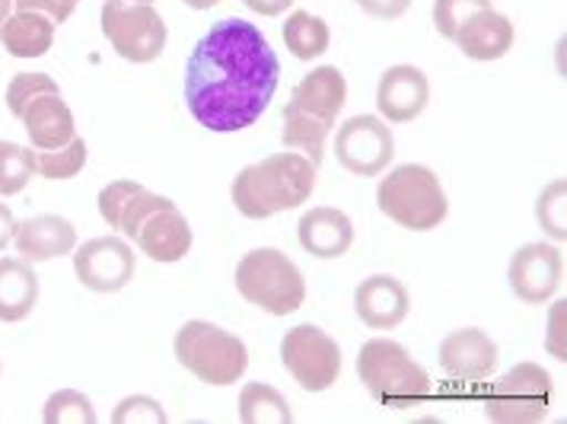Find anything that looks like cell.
Listing matches in <instances>:
<instances>
[{
  "label": "cell",
  "mask_w": 567,
  "mask_h": 424,
  "mask_svg": "<svg viewBox=\"0 0 567 424\" xmlns=\"http://www.w3.org/2000/svg\"><path fill=\"white\" fill-rule=\"evenodd\" d=\"M354 3L373 20H399L412 7V0H354Z\"/></svg>",
  "instance_id": "cell-37"
},
{
  "label": "cell",
  "mask_w": 567,
  "mask_h": 424,
  "mask_svg": "<svg viewBox=\"0 0 567 424\" xmlns=\"http://www.w3.org/2000/svg\"><path fill=\"white\" fill-rule=\"evenodd\" d=\"M545 348L551 358H558L561 364L567 361V300H558L548 310V335H545Z\"/></svg>",
  "instance_id": "cell-35"
},
{
  "label": "cell",
  "mask_w": 567,
  "mask_h": 424,
  "mask_svg": "<svg viewBox=\"0 0 567 424\" xmlns=\"http://www.w3.org/2000/svg\"><path fill=\"white\" fill-rule=\"evenodd\" d=\"M173 348L182 368L207 386L239 383L249 368V348L243 345V339L205 319H188L176 332Z\"/></svg>",
  "instance_id": "cell-6"
},
{
  "label": "cell",
  "mask_w": 567,
  "mask_h": 424,
  "mask_svg": "<svg viewBox=\"0 0 567 424\" xmlns=\"http://www.w3.org/2000/svg\"><path fill=\"white\" fill-rule=\"evenodd\" d=\"M377 205L389 220H395L399 227L414 230V234L434 230L450 214V201L440 186L437 173L421 163L395 166L377 188Z\"/></svg>",
  "instance_id": "cell-5"
},
{
  "label": "cell",
  "mask_w": 567,
  "mask_h": 424,
  "mask_svg": "<svg viewBox=\"0 0 567 424\" xmlns=\"http://www.w3.org/2000/svg\"><path fill=\"white\" fill-rule=\"evenodd\" d=\"M49 90H61L49 74H17L7 86V108L20 118V112H23L29 100L39 96V93H49Z\"/></svg>",
  "instance_id": "cell-32"
},
{
  "label": "cell",
  "mask_w": 567,
  "mask_h": 424,
  "mask_svg": "<svg viewBox=\"0 0 567 424\" xmlns=\"http://www.w3.org/2000/svg\"><path fill=\"white\" fill-rule=\"evenodd\" d=\"M39 300V275L27 259H0V322H23Z\"/></svg>",
  "instance_id": "cell-22"
},
{
  "label": "cell",
  "mask_w": 567,
  "mask_h": 424,
  "mask_svg": "<svg viewBox=\"0 0 567 424\" xmlns=\"http://www.w3.org/2000/svg\"><path fill=\"white\" fill-rule=\"evenodd\" d=\"M239 418L243 424H290L293 412L275 386L246 383L239 393Z\"/></svg>",
  "instance_id": "cell-26"
},
{
  "label": "cell",
  "mask_w": 567,
  "mask_h": 424,
  "mask_svg": "<svg viewBox=\"0 0 567 424\" xmlns=\"http://www.w3.org/2000/svg\"><path fill=\"white\" fill-rule=\"evenodd\" d=\"M249 10H256L258 17H281L284 10L293 7V0H243Z\"/></svg>",
  "instance_id": "cell-38"
},
{
  "label": "cell",
  "mask_w": 567,
  "mask_h": 424,
  "mask_svg": "<svg viewBox=\"0 0 567 424\" xmlns=\"http://www.w3.org/2000/svg\"><path fill=\"white\" fill-rule=\"evenodd\" d=\"M281 83V61L252 23L230 17L207 29L185 64L192 118L217 134L252 128Z\"/></svg>",
  "instance_id": "cell-1"
},
{
  "label": "cell",
  "mask_w": 567,
  "mask_h": 424,
  "mask_svg": "<svg viewBox=\"0 0 567 424\" xmlns=\"http://www.w3.org/2000/svg\"><path fill=\"white\" fill-rule=\"evenodd\" d=\"M112 422L115 424H131V422H144V424H166V412L163 405L151 396H128L122 399L112 412Z\"/></svg>",
  "instance_id": "cell-33"
},
{
  "label": "cell",
  "mask_w": 567,
  "mask_h": 424,
  "mask_svg": "<svg viewBox=\"0 0 567 424\" xmlns=\"http://www.w3.org/2000/svg\"><path fill=\"white\" fill-rule=\"evenodd\" d=\"M507 278H511V291L516 293V300L529 307H542L561 288L565 256L555 242H526L514 252Z\"/></svg>",
  "instance_id": "cell-12"
},
{
  "label": "cell",
  "mask_w": 567,
  "mask_h": 424,
  "mask_svg": "<svg viewBox=\"0 0 567 424\" xmlns=\"http://www.w3.org/2000/svg\"><path fill=\"white\" fill-rule=\"evenodd\" d=\"M297 239L316 259H341L354 246V224L338 208H310L297 224Z\"/></svg>",
  "instance_id": "cell-21"
},
{
  "label": "cell",
  "mask_w": 567,
  "mask_h": 424,
  "mask_svg": "<svg viewBox=\"0 0 567 424\" xmlns=\"http://www.w3.org/2000/svg\"><path fill=\"white\" fill-rule=\"evenodd\" d=\"M354 310L367 329L373 332H389V329H399L409 310H412V297L409 288L392 278V275H370L363 278L354 291Z\"/></svg>",
  "instance_id": "cell-16"
},
{
  "label": "cell",
  "mask_w": 567,
  "mask_h": 424,
  "mask_svg": "<svg viewBox=\"0 0 567 424\" xmlns=\"http://www.w3.org/2000/svg\"><path fill=\"white\" fill-rule=\"evenodd\" d=\"M137 188H141V183H134V179H115V183H109V186L100 192V214H103V220L112 230H118L122 211H125V205H128L131 195H134Z\"/></svg>",
  "instance_id": "cell-34"
},
{
  "label": "cell",
  "mask_w": 567,
  "mask_h": 424,
  "mask_svg": "<svg viewBox=\"0 0 567 424\" xmlns=\"http://www.w3.org/2000/svg\"><path fill=\"white\" fill-rule=\"evenodd\" d=\"M103 35L131 64H151L166 49V23L154 3L105 0Z\"/></svg>",
  "instance_id": "cell-9"
},
{
  "label": "cell",
  "mask_w": 567,
  "mask_h": 424,
  "mask_svg": "<svg viewBox=\"0 0 567 424\" xmlns=\"http://www.w3.org/2000/svg\"><path fill=\"white\" fill-rule=\"evenodd\" d=\"M488 7L491 0H434V27L443 39H453L472 13Z\"/></svg>",
  "instance_id": "cell-31"
},
{
  "label": "cell",
  "mask_w": 567,
  "mask_h": 424,
  "mask_svg": "<svg viewBox=\"0 0 567 424\" xmlns=\"http://www.w3.org/2000/svg\"><path fill=\"white\" fill-rule=\"evenodd\" d=\"M501 351L485 329H456L440 342V368L453 380L482 383L497 371Z\"/></svg>",
  "instance_id": "cell-15"
},
{
  "label": "cell",
  "mask_w": 567,
  "mask_h": 424,
  "mask_svg": "<svg viewBox=\"0 0 567 424\" xmlns=\"http://www.w3.org/2000/svg\"><path fill=\"white\" fill-rule=\"evenodd\" d=\"M431 103V80L414 64H392L377 86V108L392 125H409Z\"/></svg>",
  "instance_id": "cell-14"
},
{
  "label": "cell",
  "mask_w": 567,
  "mask_h": 424,
  "mask_svg": "<svg viewBox=\"0 0 567 424\" xmlns=\"http://www.w3.org/2000/svg\"><path fill=\"white\" fill-rule=\"evenodd\" d=\"M358 376L383 409L405 412L431 399V376L392 339H370L358 354Z\"/></svg>",
  "instance_id": "cell-3"
},
{
  "label": "cell",
  "mask_w": 567,
  "mask_h": 424,
  "mask_svg": "<svg viewBox=\"0 0 567 424\" xmlns=\"http://www.w3.org/2000/svg\"><path fill=\"white\" fill-rule=\"evenodd\" d=\"M80 0H17V10H32V13H45L52 23L71 20V13L78 10Z\"/></svg>",
  "instance_id": "cell-36"
},
{
  "label": "cell",
  "mask_w": 567,
  "mask_h": 424,
  "mask_svg": "<svg viewBox=\"0 0 567 424\" xmlns=\"http://www.w3.org/2000/svg\"><path fill=\"white\" fill-rule=\"evenodd\" d=\"M20 122L29 134L32 151H58L64 144H71L78 137V125H74V112L64 103L61 90H49L32 96L23 112Z\"/></svg>",
  "instance_id": "cell-17"
},
{
  "label": "cell",
  "mask_w": 567,
  "mask_h": 424,
  "mask_svg": "<svg viewBox=\"0 0 567 424\" xmlns=\"http://www.w3.org/2000/svg\"><path fill=\"white\" fill-rule=\"evenodd\" d=\"M565 201H567V179H555L542 188L539 201H536V220L539 227L555 239V242H565L567 239V217H565Z\"/></svg>",
  "instance_id": "cell-29"
},
{
  "label": "cell",
  "mask_w": 567,
  "mask_h": 424,
  "mask_svg": "<svg viewBox=\"0 0 567 424\" xmlns=\"http://www.w3.org/2000/svg\"><path fill=\"white\" fill-rule=\"evenodd\" d=\"M332 32L322 17H312L307 10H297L284 23V45L297 61H316L319 54L329 52Z\"/></svg>",
  "instance_id": "cell-24"
},
{
  "label": "cell",
  "mask_w": 567,
  "mask_h": 424,
  "mask_svg": "<svg viewBox=\"0 0 567 424\" xmlns=\"http://www.w3.org/2000/svg\"><path fill=\"white\" fill-rule=\"evenodd\" d=\"M86 141L74 137L71 144L58 147V151H32V166H35V176L42 179H74L80 169L86 166Z\"/></svg>",
  "instance_id": "cell-27"
},
{
  "label": "cell",
  "mask_w": 567,
  "mask_h": 424,
  "mask_svg": "<svg viewBox=\"0 0 567 424\" xmlns=\"http://www.w3.org/2000/svg\"><path fill=\"white\" fill-rule=\"evenodd\" d=\"M284 147L300 151L310 159L312 166H319L326 159V141H329V128L322 122H316L310 115H303L293 103L284 106Z\"/></svg>",
  "instance_id": "cell-25"
},
{
  "label": "cell",
  "mask_w": 567,
  "mask_h": 424,
  "mask_svg": "<svg viewBox=\"0 0 567 424\" xmlns=\"http://www.w3.org/2000/svg\"><path fill=\"white\" fill-rule=\"evenodd\" d=\"M118 230L154 262L173 266L182 262L192 249V224L188 217L166 198V195H154L141 186L131 201L122 211V224Z\"/></svg>",
  "instance_id": "cell-4"
},
{
  "label": "cell",
  "mask_w": 567,
  "mask_h": 424,
  "mask_svg": "<svg viewBox=\"0 0 567 424\" xmlns=\"http://www.w3.org/2000/svg\"><path fill=\"white\" fill-rule=\"evenodd\" d=\"M316 173L303 154H271L249 163L233 179V205L249 220H268L275 214L293 211L310 201L316 192Z\"/></svg>",
  "instance_id": "cell-2"
},
{
  "label": "cell",
  "mask_w": 567,
  "mask_h": 424,
  "mask_svg": "<svg viewBox=\"0 0 567 424\" xmlns=\"http://www.w3.org/2000/svg\"><path fill=\"white\" fill-rule=\"evenodd\" d=\"M281 361L307 393H326L341 376V348L319 325H293L284 335Z\"/></svg>",
  "instance_id": "cell-10"
},
{
  "label": "cell",
  "mask_w": 567,
  "mask_h": 424,
  "mask_svg": "<svg viewBox=\"0 0 567 424\" xmlns=\"http://www.w3.org/2000/svg\"><path fill=\"white\" fill-rule=\"evenodd\" d=\"M17 227H20V224H17L13 211H10L7 205H0V249H3L10 239L17 237Z\"/></svg>",
  "instance_id": "cell-39"
},
{
  "label": "cell",
  "mask_w": 567,
  "mask_h": 424,
  "mask_svg": "<svg viewBox=\"0 0 567 424\" xmlns=\"http://www.w3.org/2000/svg\"><path fill=\"white\" fill-rule=\"evenodd\" d=\"M344 100H348V80L332 64H322V68L310 71L297 83V90L290 96L293 106L316 122H322L329 132L336 128V118L344 108Z\"/></svg>",
  "instance_id": "cell-19"
},
{
  "label": "cell",
  "mask_w": 567,
  "mask_h": 424,
  "mask_svg": "<svg viewBox=\"0 0 567 424\" xmlns=\"http://www.w3.org/2000/svg\"><path fill=\"white\" fill-rule=\"evenodd\" d=\"M17 13V0H0V29L7 27V20Z\"/></svg>",
  "instance_id": "cell-40"
},
{
  "label": "cell",
  "mask_w": 567,
  "mask_h": 424,
  "mask_svg": "<svg viewBox=\"0 0 567 424\" xmlns=\"http://www.w3.org/2000/svg\"><path fill=\"white\" fill-rule=\"evenodd\" d=\"M137 256L122 237L86 239L74 256L78 281L93 293H115L128 288Z\"/></svg>",
  "instance_id": "cell-13"
},
{
  "label": "cell",
  "mask_w": 567,
  "mask_h": 424,
  "mask_svg": "<svg viewBox=\"0 0 567 424\" xmlns=\"http://www.w3.org/2000/svg\"><path fill=\"white\" fill-rule=\"evenodd\" d=\"M35 176L32 166V147H20L13 141H0V198L20 195Z\"/></svg>",
  "instance_id": "cell-28"
},
{
  "label": "cell",
  "mask_w": 567,
  "mask_h": 424,
  "mask_svg": "<svg viewBox=\"0 0 567 424\" xmlns=\"http://www.w3.org/2000/svg\"><path fill=\"white\" fill-rule=\"evenodd\" d=\"M134 3H154V0H134Z\"/></svg>",
  "instance_id": "cell-42"
},
{
  "label": "cell",
  "mask_w": 567,
  "mask_h": 424,
  "mask_svg": "<svg viewBox=\"0 0 567 424\" xmlns=\"http://www.w3.org/2000/svg\"><path fill=\"white\" fill-rule=\"evenodd\" d=\"M551 409V373L539 364H516L485 393V418L494 424H536Z\"/></svg>",
  "instance_id": "cell-8"
},
{
  "label": "cell",
  "mask_w": 567,
  "mask_h": 424,
  "mask_svg": "<svg viewBox=\"0 0 567 424\" xmlns=\"http://www.w3.org/2000/svg\"><path fill=\"white\" fill-rule=\"evenodd\" d=\"M0 45L13 58H42L45 52H52L54 23L45 13L17 10L7 20V27L0 29Z\"/></svg>",
  "instance_id": "cell-23"
},
{
  "label": "cell",
  "mask_w": 567,
  "mask_h": 424,
  "mask_svg": "<svg viewBox=\"0 0 567 424\" xmlns=\"http://www.w3.org/2000/svg\"><path fill=\"white\" fill-rule=\"evenodd\" d=\"M395 157V137L377 115H354L336 134V159L354 176H380Z\"/></svg>",
  "instance_id": "cell-11"
},
{
  "label": "cell",
  "mask_w": 567,
  "mask_h": 424,
  "mask_svg": "<svg viewBox=\"0 0 567 424\" xmlns=\"http://www.w3.org/2000/svg\"><path fill=\"white\" fill-rule=\"evenodd\" d=\"M514 23L504 13H497L494 7L472 13L460 27V32L453 35L460 52L472 61H501L514 49Z\"/></svg>",
  "instance_id": "cell-20"
},
{
  "label": "cell",
  "mask_w": 567,
  "mask_h": 424,
  "mask_svg": "<svg viewBox=\"0 0 567 424\" xmlns=\"http://www.w3.org/2000/svg\"><path fill=\"white\" fill-rule=\"evenodd\" d=\"M236 291L271 317H290L307 300V278L281 249H252L236 266Z\"/></svg>",
  "instance_id": "cell-7"
},
{
  "label": "cell",
  "mask_w": 567,
  "mask_h": 424,
  "mask_svg": "<svg viewBox=\"0 0 567 424\" xmlns=\"http://www.w3.org/2000/svg\"><path fill=\"white\" fill-rule=\"evenodd\" d=\"M42 418L49 424H96V409L78 390H61L45 402Z\"/></svg>",
  "instance_id": "cell-30"
},
{
  "label": "cell",
  "mask_w": 567,
  "mask_h": 424,
  "mask_svg": "<svg viewBox=\"0 0 567 424\" xmlns=\"http://www.w3.org/2000/svg\"><path fill=\"white\" fill-rule=\"evenodd\" d=\"M185 7H192V10H210V7H217L220 0H182Z\"/></svg>",
  "instance_id": "cell-41"
},
{
  "label": "cell",
  "mask_w": 567,
  "mask_h": 424,
  "mask_svg": "<svg viewBox=\"0 0 567 424\" xmlns=\"http://www.w3.org/2000/svg\"><path fill=\"white\" fill-rule=\"evenodd\" d=\"M13 242H17L20 259H27V262H52V259H61V256L74 252L78 230L61 214H39V217H29V220H23L17 227Z\"/></svg>",
  "instance_id": "cell-18"
}]
</instances>
